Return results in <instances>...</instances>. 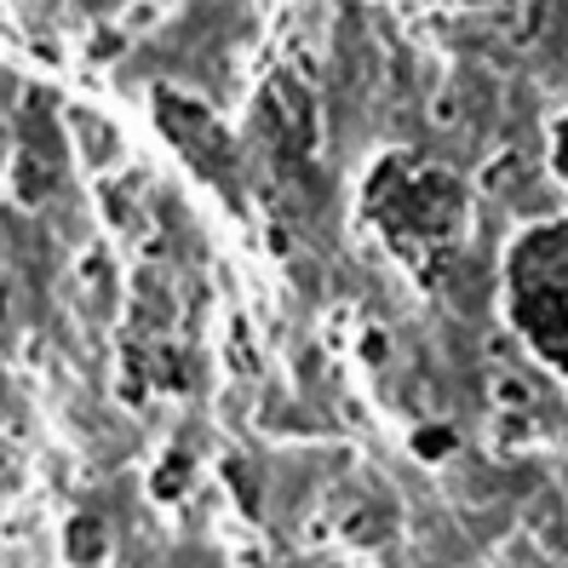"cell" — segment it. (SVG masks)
Listing matches in <instances>:
<instances>
[{"instance_id": "6da1fadb", "label": "cell", "mask_w": 568, "mask_h": 568, "mask_svg": "<svg viewBox=\"0 0 568 568\" xmlns=\"http://www.w3.org/2000/svg\"><path fill=\"white\" fill-rule=\"evenodd\" d=\"M563 264H568V247H563ZM529 316L534 322H545V316H563L568 322V276H545V270H534V299H529ZM529 316H522V322H529ZM568 356V351H563Z\"/></svg>"}]
</instances>
